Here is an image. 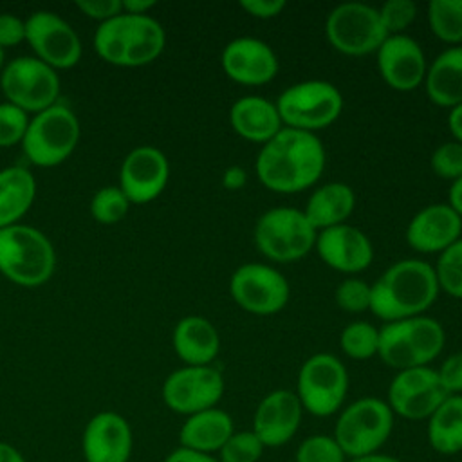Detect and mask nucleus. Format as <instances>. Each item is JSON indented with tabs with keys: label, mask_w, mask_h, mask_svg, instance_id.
<instances>
[{
	"label": "nucleus",
	"mask_w": 462,
	"mask_h": 462,
	"mask_svg": "<svg viewBox=\"0 0 462 462\" xmlns=\"http://www.w3.org/2000/svg\"><path fill=\"white\" fill-rule=\"evenodd\" d=\"M256 177L271 191L292 195L314 186L325 170V148L316 134L283 126L256 155Z\"/></svg>",
	"instance_id": "obj_1"
},
{
	"label": "nucleus",
	"mask_w": 462,
	"mask_h": 462,
	"mask_svg": "<svg viewBox=\"0 0 462 462\" xmlns=\"http://www.w3.org/2000/svg\"><path fill=\"white\" fill-rule=\"evenodd\" d=\"M439 292L433 265L404 258L392 263L372 283L370 310L384 323L422 316L435 303Z\"/></svg>",
	"instance_id": "obj_2"
},
{
	"label": "nucleus",
	"mask_w": 462,
	"mask_h": 462,
	"mask_svg": "<svg viewBox=\"0 0 462 462\" xmlns=\"http://www.w3.org/2000/svg\"><path fill=\"white\" fill-rule=\"evenodd\" d=\"M166 45L162 25L150 14H126L99 23L94 49L101 60L117 67H143L161 56Z\"/></svg>",
	"instance_id": "obj_3"
},
{
	"label": "nucleus",
	"mask_w": 462,
	"mask_h": 462,
	"mask_svg": "<svg viewBox=\"0 0 462 462\" xmlns=\"http://www.w3.org/2000/svg\"><path fill=\"white\" fill-rule=\"evenodd\" d=\"M446 343L442 325L428 316H415L384 323L379 328L377 356L390 368L406 370L430 366Z\"/></svg>",
	"instance_id": "obj_4"
},
{
	"label": "nucleus",
	"mask_w": 462,
	"mask_h": 462,
	"mask_svg": "<svg viewBox=\"0 0 462 462\" xmlns=\"http://www.w3.org/2000/svg\"><path fill=\"white\" fill-rule=\"evenodd\" d=\"M56 267L51 240L36 227L14 224L0 229V273L16 285L38 287Z\"/></svg>",
	"instance_id": "obj_5"
},
{
	"label": "nucleus",
	"mask_w": 462,
	"mask_h": 462,
	"mask_svg": "<svg viewBox=\"0 0 462 462\" xmlns=\"http://www.w3.org/2000/svg\"><path fill=\"white\" fill-rule=\"evenodd\" d=\"M395 415L388 402L368 395L337 411L332 437L348 460L381 451L393 431Z\"/></svg>",
	"instance_id": "obj_6"
},
{
	"label": "nucleus",
	"mask_w": 462,
	"mask_h": 462,
	"mask_svg": "<svg viewBox=\"0 0 462 462\" xmlns=\"http://www.w3.org/2000/svg\"><path fill=\"white\" fill-rule=\"evenodd\" d=\"M253 235L258 251L265 258L291 263L305 258L314 249L318 231L301 209L280 206L260 215Z\"/></svg>",
	"instance_id": "obj_7"
},
{
	"label": "nucleus",
	"mask_w": 462,
	"mask_h": 462,
	"mask_svg": "<svg viewBox=\"0 0 462 462\" xmlns=\"http://www.w3.org/2000/svg\"><path fill=\"white\" fill-rule=\"evenodd\" d=\"M283 126L314 134L330 126L343 110V96L325 79L289 85L274 101Z\"/></svg>",
	"instance_id": "obj_8"
},
{
	"label": "nucleus",
	"mask_w": 462,
	"mask_h": 462,
	"mask_svg": "<svg viewBox=\"0 0 462 462\" xmlns=\"http://www.w3.org/2000/svg\"><path fill=\"white\" fill-rule=\"evenodd\" d=\"M79 141V121L76 114L56 103L29 119L22 148L29 162L51 168L63 162Z\"/></svg>",
	"instance_id": "obj_9"
},
{
	"label": "nucleus",
	"mask_w": 462,
	"mask_h": 462,
	"mask_svg": "<svg viewBox=\"0 0 462 462\" xmlns=\"http://www.w3.org/2000/svg\"><path fill=\"white\" fill-rule=\"evenodd\" d=\"M346 392L348 372L334 354H314L300 366L294 393L303 411L321 419L336 415L343 408Z\"/></svg>",
	"instance_id": "obj_10"
},
{
	"label": "nucleus",
	"mask_w": 462,
	"mask_h": 462,
	"mask_svg": "<svg viewBox=\"0 0 462 462\" xmlns=\"http://www.w3.org/2000/svg\"><path fill=\"white\" fill-rule=\"evenodd\" d=\"M0 87L7 103L27 114H38L58 103V72L34 56H20L0 72Z\"/></svg>",
	"instance_id": "obj_11"
},
{
	"label": "nucleus",
	"mask_w": 462,
	"mask_h": 462,
	"mask_svg": "<svg viewBox=\"0 0 462 462\" xmlns=\"http://www.w3.org/2000/svg\"><path fill=\"white\" fill-rule=\"evenodd\" d=\"M325 34L328 43L346 56L375 52L388 36L377 9L363 2L336 5L327 16Z\"/></svg>",
	"instance_id": "obj_12"
},
{
	"label": "nucleus",
	"mask_w": 462,
	"mask_h": 462,
	"mask_svg": "<svg viewBox=\"0 0 462 462\" xmlns=\"http://www.w3.org/2000/svg\"><path fill=\"white\" fill-rule=\"evenodd\" d=\"M229 292L233 301L245 312L271 316L287 305L291 289L278 269L267 263L249 262L236 267L231 274Z\"/></svg>",
	"instance_id": "obj_13"
},
{
	"label": "nucleus",
	"mask_w": 462,
	"mask_h": 462,
	"mask_svg": "<svg viewBox=\"0 0 462 462\" xmlns=\"http://www.w3.org/2000/svg\"><path fill=\"white\" fill-rule=\"evenodd\" d=\"M226 390L224 375L213 365L188 366L173 370L162 383L164 404L179 415H193L215 408Z\"/></svg>",
	"instance_id": "obj_14"
},
{
	"label": "nucleus",
	"mask_w": 462,
	"mask_h": 462,
	"mask_svg": "<svg viewBox=\"0 0 462 462\" xmlns=\"http://www.w3.org/2000/svg\"><path fill=\"white\" fill-rule=\"evenodd\" d=\"M448 397L440 386L437 370L417 366L399 370L388 386L386 402L395 417L406 420H426Z\"/></svg>",
	"instance_id": "obj_15"
},
{
	"label": "nucleus",
	"mask_w": 462,
	"mask_h": 462,
	"mask_svg": "<svg viewBox=\"0 0 462 462\" xmlns=\"http://www.w3.org/2000/svg\"><path fill=\"white\" fill-rule=\"evenodd\" d=\"M25 42L54 70L70 69L81 58V40L69 22L52 11H36L25 20Z\"/></svg>",
	"instance_id": "obj_16"
},
{
	"label": "nucleus",
	"mask_w": 462,
	"mask_h": 462,
	"mask_svg": "<svg viewBox=\"0 0 462 462\" xmlns=\"http://www.w3.org/2000/svg\"><path fill=\"white\" fill-rule=\"evenodd\" d=\"M170 179L166 155L150 144L128 152L119 170V188L130 204H146L157 199Z\"/></svg>",
	"instance_id": "obj_17"
},
{
	"label": "nucleus",
	"mask_w": 462,
	"mask_h": 462,
	"mask_svg": "<svg viewBox=\"0 0 462 462\" xmlns=\"http://www.w3.org/2000/svg\"><path fill=\"white\" fill-rule=\"evenodd\" d=\"M134 433L130 422L117 411H99L88 419L81 433L85 462H130Z\"/></svg>",
	"instance_id": "obj_18"
},
{
	"label": "nucleus",
	"mask_w": 462,
	"mask_h": 462,
	"mask_svg": "<svg viewBox=\"0 0 462 462\" xmlns=\"http://www.w3.org/2000/svg\"><path fill=\"white\" fill-rule=\"evenodd\" d=\"M303 408L292 390L278 388L269 392L258 402L251 431L267 448L285 446L300 430Z\"/></svg>",
	"instance_id": "obj_19"
},
{
	"label": "nucleus",
	"mask_w": 462,
	"mask_h": 462,
	"mask_svg": "<svg viewBox=\"0 0 462 462\" xmlns=\"http://www.w3.org/2000/svg\"><path fill=\"white\" fill-rule=\"evenodd\" d=\"M375 61L383 81L397 92H410L424 83L426 56L408 34L386 36L375 51Z\"/></svg>",
	"instance_id": "obj_20"
},
{
	"label": "nucleus",
	"mask_w": 462,
	"mask_h": 462,
	"mask_svg": "<svg viewBox=\"0 0 462 462\" xmlns=\"http://www.w3.org/2000/svg\"><path fill=\"white\" fill-rule=\"evenodd\" d=\"M314 249L325 265L345 274L361 273L374 260V245L370 238L359 227L350 224L318 231Z\"/></svg>",
	"instance_id": "obj_21"
},
{
	"label": "nucleus",
	"mask_w": 462,
	"mask_h": 462,
	"mask_svg": "<svg viewBox=\"0 0 462 462\" xmlns=\"http://www.w3.org/2000/svg\"><path fill=\"white\" fill-rule=\"evenodd\" d=\"M220 63L229 79L249 87L269 83L280 69L274 51L253 36L231 40L222 51Z\"/></svg>",
	"instance_id": "obj_22"
},
{
	"label": "nucleus",
	"mask_w": 462,
	"mask_h": 462,
	"mask_svg": "<svg viewBox=\"0 0 462 462\" xmlns=\"http://www.w3.org/2000/svg\"><path fill=\"white\" fill-rule=\"evenodd\" d=\"M462 235V218L448 202H437L417 211L408 227L406 242L413 251L440 254Z\"/></svg>",
	"instance_id": "obj_23"
},
{
	"label": "nucleus",
	"mask_w": 462,
	"mask_h": 462,
	"mask_svg": "<svg viewBox=\"0 0 462 462\" xmlns=\"http://www.w3.org/2000/svg\"><path fill=\"white\" fill-rule=\"evenodd\" d=\"M229 123L236 135L258 144H265L283 128L276 103L263 96L238 97L229 108Z\"/></svg>",
	"instance_id": "obj_24"
},
{
	"label": "nucleus",
	"mask_w": 462,
	"mask_h": 462,
	"mask_svg": "<svg viewBox=\"0 0 462 462\" xmlns=\"http://www.w3.org/2000/svg\"><path fill=\"white\" fill-rule=\"evenodd\" d=\"M233 433V417L215 406L186 417L179 430V446L206 455H217Z\"/></svg>",
	"instance_id": "obj_25"
},
{
	"label": "nucleus",
	"mask_w": 462,
	"mask_h": 462,
	"mask_svg": "<svg viewBox=\"0 0 462 462\" xmlns=\"http://www.w3.org/2000/svg\"><path fill=\"white\" fill-rule=\"evenodd\" d=\"M173 350L188 366L211 365L220 350V336L215 325L202 316L182 318L171 336Z\"/></svg>",
	"instance_id": "obj_26"
},
{
	"label": "nucleus",
	"mask_w": 462,
	"mask_h": 462,
	"mask_svg": "<svg viewBox=\"0 0 462 462\" xmlns=\"http://www.w3.org/2000/svg\"><path fill=\"white\" fill-rule=\"evenodd\" d=\"M426 94L430 101L442 108L462 103V45L442 51L426 69Z\"/></svg>",
	"instance_id": "obj_27"
},
{
	"label": "nucleus",
	"mask_w": 462,
	"mask_h": 462,
	"mask_svg": "<svg viewBox=\"0 0 462 462\" xmlns=\"http://www.w3.org/2000/svg\"><path fill=\"white\" fill-rule=\"evenodd\" d=\"M356 208L354 189L345 182H327L316 188L301 209L316 231L346 224Z\"/></svg>",
	"instance_id": "obj_28"
},
{
	"label": "nucleus",
	"mask_w": 462,
	"mask_h": 462,
	"mask_svg": "<svg viewBox=\"0 0 462 462\" xmlns=\"http://www.w3.org/2000/svg\"><path fill=\"white\" fill-rule=\"evenodd\" d=\"M36 197V180L23 166L0 170V229L18 224Z\"/></svg>",
	"instance_id": "obj_29"
},
{
	"label": "nucleus",
	"mask_w": 462,
	"mask_h": 462,
	"mask_svg": "<svg viewBox=\"0 0 462 462\" xmlns=\"http://www.w3.org/2000/svg\"><path fill=\"white\" fill-rule=\"evenodd\" d=\"M426 420L428 444L435 453L453 457L462 451V395H448Z\"/></svg>",
	"instance_id": "obj_30"
},
{
	"label": "nucleus",
	"mask_w": 462,
	"mask_h": 462,
	"mask_svg": "<svg viewBox=\"0 0 462 462\" xmlns=\"http://www.w3.org/2000/svg\"><path fill=\"white\" fill-rule=\"evenodd\" d=\"M431 32L444 43H462V0H431L428 5Z\"/></svg>",
	"instance_id": "obj_31"
},
{
	"label": "nucleus",
	"mask_w": 462,
	"mask_h": 462,
	"mask_svg": "<svg viewBox=\"0 0 462 462\" xmlns=\"http://www.w3.org/2000/svg\"><path fill=\"white\" fill-rule=\"evenodd\" d=\"M339 346L350 359H370L377 356L379 328H375L368 321H352L341 330Z\"/></svg>",
	"instance_id": "obj_32"
},
{
	"label": "nucleus",
	"mask_w": 462,
	"mask_h": 462,
	"mask_svg": "<svg viewBox=\"0 0 462 462\" xmlns=\"http://www.w3.org/2000/svg\"><path fill=\"white\" fill-rule=\"evenodd\" d=\"M433 269L439 289L462 300V236L439 254Z\"/></svg>",
	"instance_id": "obj_33"
},
{
	"label": "nucleus",
	"mask_w": 462,
	"mask_h": 462,
	"mask_svg": "<svg viewBox=\"0 0 462 462\" xmlns=\"http://www.w3.org/2000/svg\"><path fill=\"white\" fill-rule=\"evenodd\" d=\"M130 200L119 186H105L97 189L90 200V213L96 222L116 224L126 217Z\"/></svg>",
	"instance_id": "obj_34"
},
{
	"label": "nucleus",
	"mask_w": 462,
	"mask_h": 462,
	"mask_svg": "<svg viewBox=\"0 0 462 462\" xmlns=\"http://www.w3.org/2000/svg\"><path fill=\"white\" fill-rule=\"evenodd\" d=\"M294 462H348V458L332 435L316 433L298 444Z\"/></svg>",
	"instance_id": "obj_35"
},
{
	"label": "nucleus",
	"mask_w": 462,
	"mask_h": 462,
	"mask_svg": "<svg viewBox=\"0 0 462 462\" xmlns=\"http://www.w3.org/2000/svg\"><path fill=\"white\" fill-rule=\"evenodd\" d=\"M265 451V446L251 430L235 431L227 442L217 453L220 462H258Z\"/></svg>",
	"instance_id": "obj_36"
},
{
	"label": "nucleus",
	"mask_w": 462,
	"mask_h": 462,
	"mask_svg": "<svg viewBox=\"0 0 462 462\" xmlns=\"http://www.w3.org/2000/svg\"><path fill=\"white\" fill-rule=\"evenodd\" d=\"M336 305L343 309L345 312L359 314L365 310H370V300H372V285H368L365 280L348 276L343 282L337 283L334 292Z\"/></svg>",
	"instance_id": "obj_37"
},
{
	"label": "nucleus",
	"mask_w": 462,
	"mask_h": 462,
	"mask_svg": "<svg viewBox=\"0 0 462 462\" xmlns=\"http://www.w3.org/2000/svg\"><path fill=\"white\" fill-rule=\"evenodd\" d=\"M377 13L388 36L404 34L417 18V5L411 0H386Z\"/></svg>",
	"instance_id": "obj_38"
},
{
	"label": "nucleus",
	"mask_w": 462,
	"mask_h": 462,
	"mask_svg": "<svg viewBox=\"0 0 462 462\" xmlns=\"http://www.w3.org/2000/svg\"><path fill=\"white\" fill-rule=\"evenodd\" d=\"M431 170L437 177L446 180H457L462 177V144L457 141H446L439 144L430 159Z\"/></svg>",
	"instance_id": "obj_39"
},
{
	"label": "nucleus",
	"mask_w": 462,
	"mask_h": 462,
	"mask_svg": "<svg viewBox=\"0 0 462 462\" xmlns=\"http://www.w3.org/2000/svg\"><path fill=\"white\" fill-rule=\"evenodd\" d=\"M29 126V114L11 103H0V146L9 148L23 141Z\"/></svg>",
	"instance_id": "obj_40"
},
{
	"label": "nucleus",
	"mask_w": 462,
	"mask_h": 462,
	"mask_svg": "<svg viewBox=\"0 0 462 462\" xmlns=\"http://www.w3.org/2000/svg\"><path fill=\"white\" fill-rule=\"evenodd\" d=\"M437 375L448 395H462V352L448 356L437 368Z\"/></svg>",
	"instance_id": "obj_41"
},
{
	"label": "nucleus",
	"mask_w": 462,
	"mask_h": 462,
	"mask_svg": "<svg viewBox=\"0 0 462 462\" xmlns=\"http://www.w3.org/2000/svg\"><path fill=\"white\" fill-rule=\"evenodd\" d=\"M76 7L88 18L97 20L99 23L108 22L123 13L121 0H79Z\"/></svg>",
	"instance_id": "obj_42"
},
{
	"label": "nucleus",
	"mask_w": 462,
	"mask_h": 462,
	"mask_svg": "<svg viewBox=\"0 0 462 462\" xmlns=\"http://www.w3.org/2000/svg\"><path fill=\"white\" fill-rule=\"evenodd\" d=\"M22 42H25V20L11 13H0V49L14 47Z\"/></svg>",
	"instance_id": "obj_43"
},
{
	"label": "nucleus",
	"mask_w": 462,
	"mask_h": 462,
	"mask_svg": "<svg viewBox=\"0 0 462 462\" xmlns=\"http://www.w3.org/2000/svg\"><path fill=\"white\" fill-rule=\"evenodd\" d=\"M240 7L253 18L269 20L282 14V11L285 9V2L283 0H242Z\"/></svg>",
	"instance_id": "obj_44"
},
{
	"label": "nucleus",
	"mask_w": 462,
	"mask_h": 462,
	"mask_svg": "<svg viewBox=\"0 0 462 462\" xmlns=\"http://www.w3.org/2000/svg\"><path fill=\"white\" fill-rule=\"evenodd\" d=\"M162 462H220L217 458V455H206V453H199L188 448H175L173 451H170Z\"/></svg>",
	"instance_id": "obj_45"
},
{
	"label": "nucleus",
	"mask_w": 462,
	"mask_h": 462,
	"mask_svg": "<svg viewBox=\"0 0 462 462\" xmlns=\"http://www.w3.org/2000/svg\"><path fill=\"white\" fill-rule=\"evenodd\" d=\"M222 184L229 191L242 189L247 184V171L242 166H229L222 173Z\"/></svg>",
	"instance_id": "obj_46"
},
{
	"label": "nucleus",
	"mask_w": 462,
	"mask_h": 462,
	"mask_svg": "<svg viewBox=\"0 0 462 462\" xmlns=\"http://www.w3.org/2000/svg\"><path fill=\"white\" fill-rule=\"evenodd\" d=\"M448 128H449V132L453 135V141L462 144V103L453 106V108H449Z\"/></svg>",
	"instance_id": "obj_47"
},
{
	"label": "nucleus",
	"mask_w": 462,
	"mask_h": 462,
	"mask_svg": "<svg viewBox=\"0 0 462 462\" xmlns=\"http://www.w3.org/2000/svg\"><path fill=\"white\" fill-rule=\"evenodd\" d=\"M123 13L126 14H148L152 7H155V0H121Z\"/></svg>",
	"instance_id": "obj_48"
},
{
	"label": "nucleus",
	"mask_w": 462,
	"mask_h": 462,
	"mask_svg": "<svg viewBox=\"0 0 462 462\" xmlns=\"http://www.w3.org/2000/svg\"><path fill=\"white\" fill-rule=\"evenodd\" d=\"M448 204L458 213V217L462 218V177L453 180L448 191Z\"/></svg>",
	"instance_id": "obj_49"
},
{
	"label": "nucleus",
	"mask_w": 462,
	"mask_h": 462,
	"mask_svg": "<svg viewBox=\"0 0 462 462\" xmlns=\"http://www.w3.org/2000/svg\"><path fill=\"white\" fill-rule=\"evenodd\" d=\"M0 462H27V460L18 448H14L5 440H0Z\"/></svg>",
	"instance_id": "obj_50"
},
{
	"label": "nucleus",
	"mask_w": 462,
	"mask_h": 462,
	"mask_svg": "<svg viewBox=\"0 0 462 462\" xmlns=\"http://www.w3.org/2000/svg\"><path fill=\"white\" fill-rule=\"evenodd\" d=\"M348 462H404L393 455H388V453H372V455H365V457H359V458H352Z\"/></svg>",
	"instance_id": "obj_51"
},
{
	"label": "nucleus",
	"mask_w": 462,
	"mask_h": 462,
	"mask_svg": "<svg viewBox=\"0 0 462 462\" xmlns=\"http://www.w3.org/2000/svg\"><path fill=\"white\" fill-rule=\"evenodd\" d=\"M2 63H4V49H0V69H2Z\"/></svg>",
	"instance_id": "obj_52"
},
{
	"label": "nucleus",
	"mask_w": 462,
	"mask_h": 462,
	"mask_svg": "<svg viewBox=\"0 0 462 462\" xmlns=\"http://www.w3.org/2000/svg\"><path fill=\"white\" fill-rule=\"evenodd\" d=\"M83 462H85V460H83Z\"/></svg>",
	"instance_id": "obj_53"
}]
</instances>
